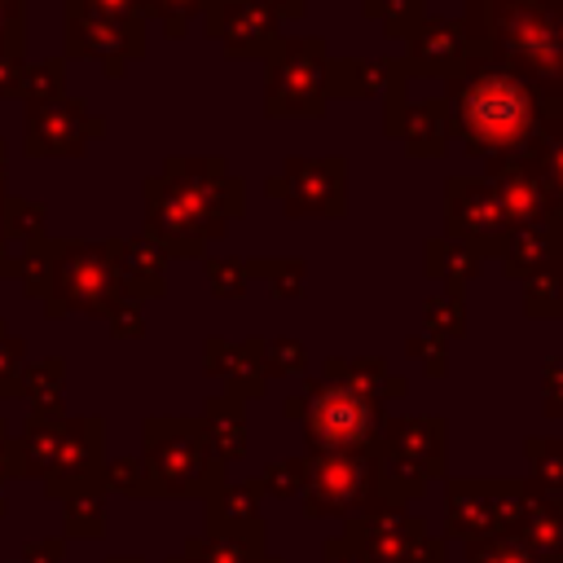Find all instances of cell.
<instances>
[{"mask_svg":"<svg viewBox=\"0 0 563 563\" xmlns=\"http://www.w3.org/2000/svg\"><path fill=\"white\" fill-rule=\"evenodd\" d=\"M84 136V114L75 101H44L31 110V154H70L79 150Z\"/></svg>","mask_w":563,"mask_h":563,"instance_id":"3","label":"cell"},{"mask_svg":"<svg viewBox=\"0 0 563 563\" xmlns=\"http://www.w3.org/2000/svg\"><path fill=\"white\" fill-rule=\"evenodd\" d=\"M528 114H532V97L506 70H479L457 97L462 132L484 145H515Z\"/></svg>","mask_w":563,"mask_h":563,"instance_id":"1","label":"cell"},{"mask_svg":"<svg viewBox=\"0 0 563 563\" xmlns=\"http://www.w3.org/2000/svg\"><path fill=\"white\" fill-rule=\"evenodd\" d=\"M22 48V9L18 0H0V57H18Z\"/></svg>","mask_w":563,"mask_h":563,"instance_id":"4","label":"cell"},{"mask_svg":"<svg viewBox=\"0 0 563 563\" xmlns=\"http://www.w3.org/2000/svg\"><path fill=\"white\" fill-rule=\"evenodd\" d=\"M365 431H369V405L356 391H325L312 405V440H321L325 449L361 444Z\"/></svg>","mask_w":563,"mask_h":563,"instance_id":"2","label":"cell"},{"mask_svg":"<svg viewBox=\"0 0 563 563\" xmlns=\"http://www.w3.org/2000/svg\"><path fill=\"white\" fill-rule=\"evenodd\" d=\"M154 9H163V13H172V9H194L198 0H150Z\"/></svg>","mask_w":563,"mask_h":563,"instance_id":"5","label":"cell"}]
</instances>
